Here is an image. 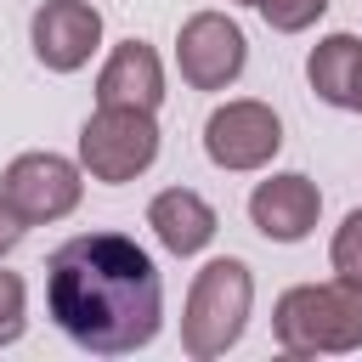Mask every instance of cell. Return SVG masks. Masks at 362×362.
<instances>
[{"instance_id":"obj_1","label":"cell","mask_w":362,"mask_h":362,"mask_svg":"<svg viewBox=\"0 0 362 362\" xmlns=\"http://www.w3.org/2000/svg\"><path fill=\"white\" fill-rule=\"evenodd\" d=\"M45 311L79 351L124 356L158 334L164 283L136 238L79 232L45 260Z\"/></svg>"},{"instance_id":"obj_2","label":"cell","mask_w":362,"mask_h":362,"mask_svg":"<svg viewBox=\"0 0 362 362\" xmlns=\"http://www.w3.org/2000/svg\"><path fill=\"white\" fill-rule=\"evenodd\" d=\"M272 334L288 356H334L362 345V283L328 277V283H300L277 300Z\"/></svg>"},{"instance_id":"obj_3","label":"cell","mask_w":362,"mask_h":362,"mask_svg":"<svg viewBox=\"0 0 362 362\" xmlns=\"http://www.w3.org/2000/svg\"><path fill=\"white\" fill-rule=\"evenodd\" d=\"M249 305H255V277L243 260H209L198 277H192V294H187V317H181V345L192 362H209V356H226L249 322Z\"/></svg>"},{"instance_id":"obj_4","label":"cell","mask_w":362,"mask_h":362,"mask_svg":"<svg viewBox=\"0 0 362 362\" xmlns=\"http://www.w3.org/2000/svg\"><path fill=\"white\" fill-rule=\"evenodd\" d=\"M158 158V124L141 107H96L79 124V164L96 181H136Z\"/></svg>"},{"instance_id":"obj_5","label":"cell","mask_w":362,"mask_h":362,"mask_svg":"<svg viewBox=\"0 0 362 362\" xmlns=\"http://www.w3.org/2000/svg\"><path fill=\"white\" fill-rule=\"evenodd\" d=\"M85 181H79V164H68L62 153H17L0 175V198L28 221V226H45V221H62L74 204H79Z\"/></svg>"},{"instance_id":"obj_6","label":"cell","mask_w":362,"mask_h":362,"mask_svg":"<svg viewBox=\"0 0 362 362\" xmlns=\"http://www.w3.org/2000/svg\"><path fill=\"white\" fill-rule=\"evenodd\" d=\"M175 62H181V79L192 90H226L249 62V40L226 11H198L181 23Z\"/></svg>"},{"instance_id":"obj_7","label":"cell","mask_w":362,"mask_h":362,"mask_svg":"<svg viewBox=\"0 0 362 362\" xmlns=\"http://www.w3.org/2000/svg\"><path fill=\"white\" fill-rule=\"evenodd\" d=\"M283 147V119L266 102H226L204 119V153L221 170H260Z\"/></svg>"},{"instance_id":"obj_8","label":"cell","mask_w":362,"mask_h":362,"mask_svg":"<svg viewBox=\"0 0 362 362\" xmlns=\"http://www.w3.org/2000/svg\"><path fill=\"white\" fill-rule=\"evenodd\" d=\"M28 34H34V57L51 74H74L102 45V11L90 0H45L34 11V28Z\"/></svg>"},{"instance_id":"obj_9","label":"cell","mask_w":362,"mask_h":362,"mask_svg":"<svg viewBox=\"0 0 362 362\" xmlns=\"http://www.w3.org/2000/svg\"><path fill=\"white\" fill-rule=\"evenodd\" d=\"M317 209H322V192H317V181H305V175H272V181H260L255 192H249V221H255V232L260 238H272V243H300L311 226H317Z\"/></svg>"},{"instance_id":"obj_10","label":"cell","mask_w":362,"mask_h":362,"mask_svg":"<svg viewBox=\"0 0 362 362\" xmlns=\"http://www.w3.org/2000/svg\"><path fill=\"white\" fill-rule=\"evenodd\" d=\"M158 102H164L158 51L141 45V40L113 45V57H107L102 74H96V107H141V113H153Z\"/></svg>"},{"instance_id":"obj_11","label":"cell","mask_w":362,"mask_h":362,"mask_svg":"<svg viewBox=\"0 0 362 362\" xmlns=\"http://www.w3.org/2000/svg\"><path fill=\"white\" fill-rule=\"evenodd\" d=\"M147 226L158 232V243L170 249V255H198L209 238H215V209L192 192V187H170V192H158L153 204H147Z\"/></svg>"},{"instance_id":"obj_12","label":"cell","mask_w":362,"mask_h":362,"mask_svg":"<svg viewBox=\"0 0 362 362\" xmlns=\"http://www.w3.org/2000/svg\"><path fill=\"white\" fill-rule=\"evenodd\" d=\"M305 79H311V90H317L328 107L356 113V90H362V40H356V34H328V40H317V51H311V62H305Z\"/></svg>"},{"instance_id":"obj_13","label":"cell","mask_w":362,"mask_h":362,"mask_svg":"<svg viewBox=\"0 0 362 362\" xmlns=\"http://www.w3.org/2000/svg\"><path fill=\"white\" fill-rule=\"evenodd\" d=\"M255 11H260L277 34H300V28H311V23L328 11V0H255Z\"/></svg>"},{"instance_id":"obj_14","label":"cell","mask_w":362,"mask_h":362,"mask_svg":"<svg viewBox=\"0 0 362 362\" xmlns=\"http://www.w3.org/2000/svg\"><path fill=\"white\" fill-rule=\"evenodd\" d=\"M28 328V294H23V277L17 272H0V345L23 339Z\"/></svg>"},{"instance_id":"obj_15","label":"cell","mask_w":362,"mask_h":362,"mask_svg":"<svg viewBox=\"0 0 362 362\" xmlns=\"http://www.w3.org/2000/svg\"><path fill=\"white\" fill-rule=\"evenodd\" d=\"M328 260H334V272H339V277L362 283V209H351V215H345V226L334 232Z\"/></svg>"},{"instance_id":"obj_16","label":"cell","mask_w":362,"mask_h":362,"mask_svg":"<svg viewBox=\"0 0 362 362\" xmlns=\"http://www.w3.org/2000/svg\"><path fill=\"white\" fill-rule=\"evenodd\" d=\"M23 232H28V221H23V215L0 198V255H11V249L23 243Z\"/></svg>"},{"instance_id":"obj_17","label":"cell","mask_w":362,"mask_h":362,"mask_svg":"<svg viewBox=\"0 0 362 362\" xmlns=\"http://www.w3.org/2000/svg\"><path fill=\"white\" fill-rule=\"evenodd\" d=\"M356 113H362V90H356Z\"/></svg>"},{"instance_id":"obj_18","label":"cell","mask_w":362,"mask_h":362,"mask_svg":"<svg viewBox=\"0 0 362 362\" xmlns=\"http://www.w3.org/2000/svg\"><path fill=\"white\" fill-rule=\"evenodd\" d=\"M238 6H255V0H238Z\"/></svg>"}]
</instances>
